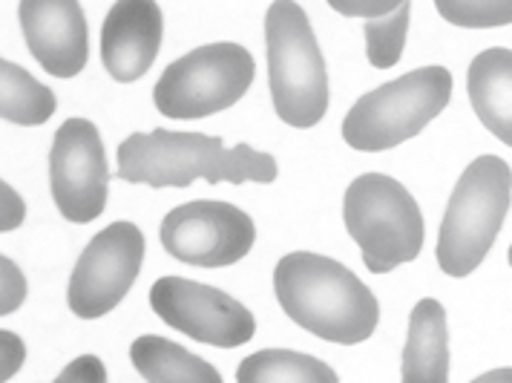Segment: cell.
<instances>
[{"instance_id":"6da1fadb","label":"cell","mask_w":512,"mask_h":383,"mask_svg":"<svg viewBox=\"0 0 512 383\" xmlns=\"http://www.w3.org/2000/svg\"><path fill=\"white\" fill-rule=\"evenodd\" d=\"M277 173L280 170L271 153L254 150L251 144L225 147L222 139L205 133L150 130L133 133L118 144V176L130 185L187 188L196 179L210 185H271Z\"/></svg>"},{"instance_id":"7a4b0ae2","label":"cell","mask_w":512,"mask_h":383,"mask_svg":"<svg viewBox=\"0 0 512 383\" xmlns=\"http://www.w3.org/2000/svg\"><path fill=\"white\" fill-rule=\"evenodd\" d=\"M274 291L282 312L297 326L331 343H363L380 320L369 286L323 254H285L274 268Z\"/></svg>"},{"instance_id":"3957f363","label":"cell","mask_w":512,"mask_h":383,"mask_svg":"<svg viewBox=\"0 0 512 383\" xmlns=\"http://www.w3.org/2000/svg\"><path fill=\"white\" fill-rule=\"evenodd\" d=\"M512 199V170L498 156H478L461 173L446 205L438 237V265L449 277H466L484 263L498 240Z\"/></svg>"},{"instance_id":"277c9868","label":"cell","mask_w":512,"mask_h":383,"mask_svg":"<svg viewBox=\"0 0 512 383\" xmlns=\"http://www.w3.org/2000/svg\"><path fill=\"white\" fill-rule=\"evenodd\" d=\"M274 110L291 127H314L328 110V70L300 3H271L265 15Z\"/></svg>"},{"instance_id":"5b68a950","label":"cell","mask_w":512,"mask_h":383,"mask_svg":"<svg viewBox=\"0 0 512 383\" xmlns=\"http://www.w3.org/2000/svg\"><path fill=\"white\" fill-rule=\"evenodd\" d=\"M343 219L372 274H389L397 265L418 260L423 216L412 193L392 176H357L343 199Z\"/></svg>"},{"instance_id":"8992f818","label":"cell","mask_w":512,"mask_h":383,"mask_svg":"<svg viewBox=\"0 0 512 383\" xmlns=\"http://www.w3.org/2000/svg\"><path fill=\"white\" fill-rule=\"evenodd\" d=\"M452 98V72L423 67L377 87L349 110L343 139L354 150L377 153L415 139L432 119H438Z\"/></svg>"},{"instance_id":"52a82bcc","label":"cell","mask_w":512,"mask_h":383,"mask_svg":"<svg viewBox=\"0 0 512 383\" xmlns=\"http://www.w3.org/2000/svg\"><path fill=\"white\" fill-rule=\"evenodd\" d=\"M256 64L251 52L222 41L193 49L162 72L153 101L167 119H205L248 93Z\"/></svg>"},{"instance_id":"ba28073f","label":"cell","mask_w":512,"mask_h":383,"mask_svg":"<svg viewBox=\"0 0 512 383\" xmlns=\"http://www.w3.org/2000/svg\"><path fill=\"white\" fill-rule=\"evenodd\" d=\"M144 234L133 222H113L90 240L72 268L67 303L81 320H95L127 297L144 263Z\"/></svg>"},{"instance_id":"9c48e42d","label":"cell","mask_w":512,"mask_h":383,"mask_svg":"<svg viewBox=\"0 0 512 383\" xmlns=\"http://www.w3.org/2000/svg\"><path fill=\"white\" fill-rule=\"evenodd\" d=\"M49 188L64 219L87 225L107 208L110 168L98 127L87 119H67L49 153Z\"/></svg>"},{"instance_id":"30bf717a","label":"cell","mask_w":512,"mask_h":383,"mask_svg":"<svg viewBox=\"0 0 512 383\" xmlns=\"http://www.w3.org/2000/svg\"><path fill=\"white\" fill-rule=\"evenodd\" d=\"M159 234L170 257L199 268H225L248 257L256 225L228 202H187L164 216Z\"/></svg>"},{"instance_id":"8fae6325","label":"cell","mask_w":512,"mask_h":383,"mask_svg":"<svg viewBox=\"0 0 512 383\" xmlns=\"http://www.w3.org/2000/svg\"><path fill=\"white\" fill-rule=\"evenodd\" d=\"M150 306L170 329L219 349H236L256 332L254 314L239 300L185 277L156 280L150 288Z\"/></svg>"},{"instance_id":"7c38bea8","label":"cell","mask_w":512,"mask_h":383,"mask_svg":"<svg viewBox=\"0 0 512 383\" xmlns=\"http://www.w3.org/2000/svg\"><path fill=\"white\" fill-rule=\"evenodd\" d=\"M26 47L35 61L55 78H72L84 70L87 18L75 0H24L18 6Z\"/></svg>"},{"instance_id":"4fadbf2b","label":"cell","mask_w":512,"mask_h":383,"mask_svg":"<svg viewBox=\"0 0 512 383\" xmlns=\"http://www.w3.org/2000/svg\"><path fill=\"white\" fill-rule=\"evenodd\" d=\"M164 18L153 0H121L110 9L101 29V61L121 81H139L153 67L162 47Z\"/></svg>"},{"instance_id":"5bb4252c","label":"cell","mask_w":512,"mask_h":383,"mask_svg":"<svg viewBox=\"0 0 512 383\" xmlns=\"http://www.w3.org/2000/svg\"><path fill=\"white\" fill-rule=\"evenodd\" d=\"M475 116L489 133L512 147V49H484L466 75Z\"/></svg>"},{"instance_id":"9a60e30c","label":"cell","mask_w":512,"mask_h":383,"mask_svg":"<svg viewBox=\"0 0 512 383\" xmlns=\"http://www.w3.org/2000/svg\"><path fill=\"white\" fill-rule=\"evenodd\" d=\"M403 383H449V335L446 312L426 297L412 309L403 349Z\"/></svg>"},{"instance_id":"2e32d148","label":"cell","mask_w":512,"mask_h":383,"mask_svg":"<svg viewBox=\"0 0 512 383\" xmlns=\"http://www.w3.org/2000/svg\"><path fill=\"white\" fill-rule=\"evenodd\" d=\"M130 360L147 383H222L208 360L190 355L185 346L159 335L133 340Z\"/></svg>"},{"instance_id":"e0dca14e","label":"cell","mask_w":512,"mask_h":383,"mask_svg":"<svg viewBox=\"0 0 512 383\" xmlns=\"http://www.w3.org/2000/svg\"><path fill=\"white\" fill-rule=\"evenodd\" d=\"M236 383H340V378L328 363L303 352L262 349L239 363Z\"/></svg>"},{"instance_id":"ac0fdd59","label":"cell","mask_w":512,"mask_h":383,"mask_svg":"<svg viewBox=\"0 0 512 383\" xmlns=\"http://www.w3.org/2000/svg\"><path fill=\"white\" fill-rule=\"evenodd\" d=\"M55 113V93L47 84L35 81L24 67L12 61H0V116L3 121L38 127L52 119Z\"/></svg>"},{"instance_id":"d6986e66","label":"cell","mask_w":512,"mask_h":383,"mask_svg":"<svg viewBox=\"0 0 512 383\" xmlns=\"http://www.w3.org/2000/svg\"><path fill=\"white\" fill-rule=\"evenodd\" d=\"M406 32H409V3L403 0L389 18L366 21V55L369 64L377 70L395 67L406 47Z\"/></svg>"},{"instance_id":"ffe728a7","label":"cell","mask_w":512,"mask_h":383,"mask_svg":"<svg viewBox=\"0 0 512 383\" xmlns=\"http://www.w3.org/2000/svg\"><path fill=\"white\" fill-rule=\"evenodd\" d=\"M438 12L449 24L469 26V29H487V26L512 24V0L487 3V0H438Z\"/></svg>"},{"instance_id":"44dd1931","label":"cell","mask_w":512,"mask_h":383,"mask_svg":"<svg viewBox=\"0 0 512 383\" xmlns=\"http://www.w3.org/2000/svg\"><path fill=\"white\" fill-rule=\"evenodd\" d=\"M26 297V277L6 254L0 257V314H12Z\"/></svg>"},{"instance_id":"7402d4cb","label":"cell","mask_w":512,"mask_h":383,"mask_svg":"<svg viewBox=\"0 0 512 383\" xmlns=\"http://www.w3.org/2000/svg\"><path fill=\"white\" fill-rule=\"evenodd\" d=\"M52 383H107V366L95 355H81L70 360Z\"/></svg>"},{"instance_id":"603a6c76","label":"cell","mask_w":512,"mask_h":383,"mask_svg":"<svg viewBox=\"0 0 512 383\" xmlns=\"http://www.w3.org/2000/svg\"><path fill=\"white\" fill-rule=\"evenodd\" d=\"M0 381L6 383L21 366H24V358H26V346L21 337L15 335V332H0Z\"/></svg>"},{"instance_id":"cb8c5ba5","label":"cell","mask_w":512,"mask_h":383,"mask_svg":"<svg viewBox=\"0 0 512 383\" xmlns=\"http://www.w3.org/2000/svg\"><path fill=\"white\" fill-rule=\"evenodd\" d=\"M26 216V202L6 182L0 185V231H15Z\"/></svg>"},{"instance_id":"d4e9b609","label":"cell","mask_w":512,"mask_h":383,"mask_svg":"<svg viewBox=\"0 0 512 383\" xmlns=\"http://www.w3.org/2000/svg\"><path fill=\"white\" fill-rule=\"evenodd\" d=\"M395 0H386V3H360V0H331V9H337V12H343V15H363L366 21H377V18H389L392 12H397Z\"/></svg>"},{"instance_id":"484cf974","label":"cell","mask_w":512,"mask_h":383,"mask_svg":"<svg viewBox=\"0 0 512 383\" xmlns=\"http://www.w3.org/2000/svg\"><path fill=\"white\" fill-rule=\"evenodd\" d=\"M472 383H512V369H492V372L475 378Z\"/></svg>"},{"instance_id":"4316f807","label":"cell","mask_w":512,"mask_h":383,"mask_svg":"<svg viewBox=\"0 0 512 383\" xmlns=\"http://www.w3.org/2000/svg\"><path fill=\"white\" fill-rule=\"evenodd\" d=\"M507 260H510V265H512V245H510V254H507Z\"/></svg>"}]
</instances>
